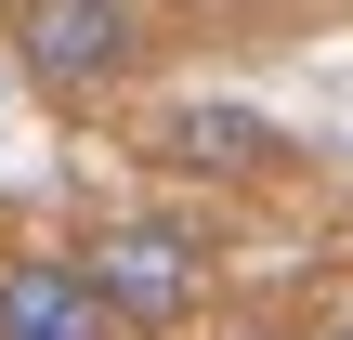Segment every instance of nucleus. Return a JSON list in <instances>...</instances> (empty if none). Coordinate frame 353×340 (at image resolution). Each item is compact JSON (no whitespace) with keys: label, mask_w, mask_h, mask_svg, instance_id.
Wrapping results in <instances>:
<instances>
[{"label":"nucleus","mask_w":353,"mask_h":340,"mask_svg":"<svg viewBox=\"0 0 353 340\" xmlns=\"http://www.w3.org/2000/svg\"><path fill=\"white\" fill-rule=\"evenodd\" d=\"M170 157H183V170H262L275 131H262L249 105H183V118H170Z\"/></svg>","instance_id":"4"},{"label":"nucleus","mask_w":353,"mask_h":340,"mask_svg":"<svg viewBox=\"0 0 353 340\" xmlns=\"http://www.w3.org/2000/svg\"><path fill=\"white\" fill-rule=\"evenodd\" d=\"M0 340H131L105 314V288L79 275V249H13L0 262Z\"/></svg>","instance_id":"3"},{"label":"nucleus","mask_w":353,"mask_h":340,"mask_svg":"<svg viewBox=\"0 0 353 340\" xmlns=\"http://www.w3.org/2000/svg\"><path fill=\"white\" fill-rule=\"evenodd\" d=\"M314 340H353V314H327V328H314Z\"/></svg>","instance_id":"5"},{"label":"nucleus","mask_w":353,"mask_h":340,"mask_svg":"<svg viewBox=\"0 0 353 340\" xmlns=\"http://www.w3.org/2000/svg\"><path fill=\"white\" fill-rule=\"evenodd\" d=\"M144 66V0H13V79L52 105H105Z\"/></svg>","instance_id":"2"},{"label":"nucleus","mask_w":353,"mask_h":340,"mask_svg":"<svg viewBox=\"0 0 353 340\" xmlns=\"http://www.w3.org/2000/svg\"><path fill=\"white\" fill-rule=\"evenodd\" d=\"M79 275L105 288V314L131 340H170L210 314V249H196V223H157V210H131V223H105L92 249H79Z\"/></svg>","instance_id":"1"}]
</instances>
